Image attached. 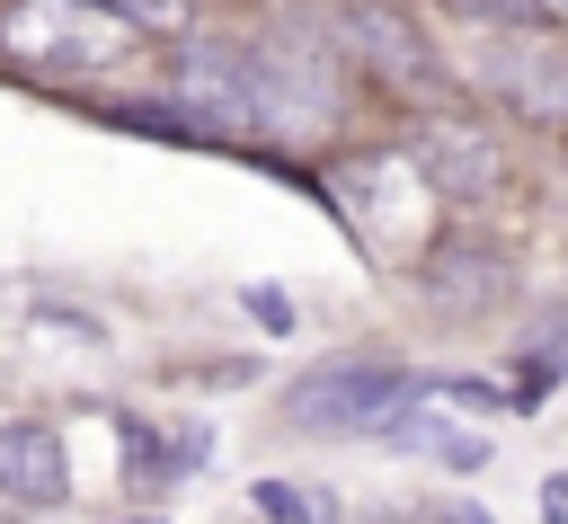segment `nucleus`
Here are the masks:
<instances>
[{"label": "nucleus", "mask_w": 568, "mask_h": 524, "mask_svg": "<svg viewBox=\"0 0 568 524\" xmlns=\"http://www.w3.org/2000/svg\"><path fill=\"white\" fill-rule=\"evenodd\" d=\"M399 400H408V373L399 364L337 355V364H311V373L284 382V426H302V435H373Z\"/></svg>", "instance_id": "nucleus-1"}, {"label": "nucleus", "mask_w": 568, "mask_h": 524, "mask_svg": "<svg viewBox=\"0 0 568 524\" xmlns=\"http://www.w3.org/2000/svg\"><path fill=\"white\" fill-rule=\"evenodd\" d=\"M0 44L18 62H36V71H106L124 53L115 18H98L89 0H18L0 18Z\"/></svg>", "instance_id": "nucleus-2"}, {"label": "nucleus", "mask_w": 568, "mask_h": 524, "mask_svg": "<svg viewBox=\"0 0 568 524\" xmlns=\"http://www.w3.org/2000/svg\"><path fill=\"white\" fill-rule=\"evenodd\" d=\"M479 80H488L515 115L568 124V53H559V44H497V53L479 62Z\"/></svg>", "instance_id": "nucleus-3"}, {"label": "nucleus", "mask_w": 568, "mask_h": 524, "mask_svg": "<svg viewBox=\"0 0 568 524\" xmlns=\"http://www.w3.org/2000/svg\"><path fill=\"white\" fill-rule=\"evenodd\" d=\"M417 169L435 178V195H497L506 151L479 124H417Z\"/></svg>", "instance_id": "nucleus-4"}, {"label": "nucleus", "mask_w": 568, "mask_h": 524, "mask_svg": "<svg viewBox=\"0 0 568 524\" xmlns=\"http://www.w3.org/2000/svg\"><path fill=\"white\" fill-rule=\"evenodd\" d=\"M0 488L27 497V506H53V497L71 488L62 435H53V426H0Z\"/></svg>", "instance_id": "nucleus-5"}, {"label": "nucleus", "mask_w": 568, "mask_h": 524, "mask_svg": "<svg viewBox=\"0 0 568 524\" xmlns=\"http://www.w3.org/2000/svg\"><path fill=\"white\" fill-rule=\"evenodd\" d=\"M373 435H390L399 453H435V462H453V471H479V462H488V444H479V435H462V426H444L435 409H408V400H399Z\"/></svg>", "instance_id": "nucleus-6"}, {"label": "nucleus", "mask_w": 568, "mask_h": 524, "mask_svg": "<svg viewBox=\"0 0 568 524\" xmlns=\"http://www.w3.org/2000/svg\"><path fill=\"white\" fill-rule=\"evenodd\" d=\"M346 36L390 71V80H426V44H417V27L408 18H382V9H346Z\"/></svg>", "instance_id": "nucleus-7"}, {"label": "nucleus", "mask_w": 568, "mask_h": 524, "mask_svg": "<svg viewBox=\"0 0 568 524\" xmlns=\"http://www.w3.org/2000/svg\"><path fill=\"white\" fill-rule=\"evenodd\" d=\"M257 515H275V524H328V497H302L284 480H257Z\"/></svg>", "instance_id": "nucleus-8"}, {"label": "nucleus", "mask_w": 568, "mask_h": 524, "mask_svg": "<svg viewBox=\"0 0 568 524\" xmlns=\"http://www.w3.org/2000/svg\"><path fill=\"white\" fill-rule=\"evenodd\" d=\"M453 9H470V18H497V27H541L559 0H453Z\"/></svg>", "instance_id": "nucleus-9"}, {"label": "nucleus", "mask_w": 568, "mask_h": 524, "mask_svg": "<svg viewBox=\"0 0 568 524\" xmlns=\"http://www.w3.org/2000/svg\"><path fill=\"white\" fill-rule=\"evenodd\" d=\"M89 9H115V18H142V27H178L186 0H89Z\"/></svg>", "instance_id": "nucleus-10"}, {"label": "nucleus", "mask_w": 568, "mask_h": 524, "mask_svg": "<svg viewBox=\"0 0 568 524\" xmlns=\"http://www.w3.org/2000/svg\"><path fill=\"white\" fill-rule=\"evenodd\" d=\"M142 524H151V515H142Z\"/></svg>", "instance_id": "nucleus-11"}, {"label": "nucleus", "mask_w": 568, "mask_h": 524, "mask_svg": "<svg viewBox=\"0 0 568 524\" xmlns=\"http://www.w3.org/2000/svg\"><path fill=\"white\" fill-rule=\"evenodd\" d=\"M559 9H568V0H559Z\"/></svg>", "instance_id": "nucleus-12"}]
</instances>
